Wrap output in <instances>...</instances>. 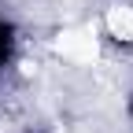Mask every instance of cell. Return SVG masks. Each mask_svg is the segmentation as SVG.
<instances>
[{
  "mask_svg": "<svg viewBox=\"0 0 133 133\" xmlns=\"http://www.w3.org/2000/svg\"><path fill=\"white\" fill-rule=\"evenodd\" d=\"M104 26H107V33H111V41L133 48V4H115V8L107 11Z\"/></svg>",
  "mask_w": 133,
  "mask_h": 133,
  "instance_id": "7a4b0ae2",
  "label": "cell"
},
{
  "mask_svg": "<svg viewBox=\"0 0 133 133\" xmlns=\"http://www.w3.org/2000/svg\"><path fill=\"white\" fill-rule=\"evenodd\" d=\"M126 122H129V133H133V89H129V96H126Z\"/></svg>",
  "mask_w": 133,
  "mask_h": 133,
  "instance_id": "3957f363",
  "label": "cell"
},
{
  "mask_svg": "<svg viewBox=\"0 0 133 133\" xmlns=\"http://www.w3.org/2000/svg\"><path fill=\"white\" fill-rule=\"evenodd\" d=\"M0 89H4V78H0Z\"/></svg>",
  "mask_w": 133,
  "mask_h": 133,
  "instance_id": "277c9868",
  "label": "cell"
},
{
  "mask_svg": "<svg viewBox=\"0 0 133 133\" xmlns=\"http://www.w3.org/2000/svg\"><path fill=\"white\" fill-rule=\"evenodd\" d=\"M19 48H22V30L15 22V15L8 11V4L0 0V78H8V70L15 66Z\"/></svg>",
  "mask_w": 133,
  "mask_h": 133,
  "instance_id": "6da1fadb",
  "label": "cell"
}]
</instances>
